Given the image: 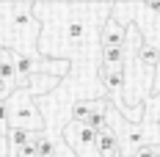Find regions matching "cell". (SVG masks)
I'll return each mask as SVG.
<instances>
[{"mask_svg":"<svg viewBox=\"0 0 160 157\" xmlns=\"http://www.w3.org/2000/svg\"><path fill=\"white\" fill-rule=\"evenodd\" d=\"M113 3H33L39 19V55L52 61H99V33Z\"/></svg>","mask_w":160,"mask_h":157,"instance_id":"6da1fadb","label":"cell"},{"mask_svg":"<svg viewBox=\"0 0 160 157\" xmlns=\"http://www.w3.org/2000/svg\"><path fill=\"white\" fill-rule=\"evenodd\" d=\"M42 25L33 17V3H0V47L39 58Z\"/></svg>","mask_w":160,"mask_h":157,"instance_id":"7a4b0ae2","label":"cell"},{"mask_svg":"<svg viewBox=\"0 0 160 157\" xmlns=\"http://www.w3.org/2000/svg\"><path fill=\"white\" fill-rule=\"evenodd\" d=\"M6 108H8V121H11V130H28V132H47V124H44V116L36 105L28 91L17 88L8 94L6 99Z\"/></svg>","mask_w":160,"mask_h":157,"instance_id":"3957f363","label":"cell"},{"mask_svg":"<svg viewBox=\"0 0 160 157\" xmlns=\"http://www.w3.org/2000/svg\"><path fill=\"white\" fill-rule=\"evenodd\" d=\"M61 141H64V146H66L75 157H99V149H97L99 132L91 130L88 124L69 121V124L61 130Z\"/></svg>","mask_w":160,"mask_h":157,"instance_id":"277c9868","label":"cell"},{"mask_svg":"<svg viewBox=\"0 0 160 157\" xmlns=\"http://www.w3.org/2000/svg\"><path fill=\"white\" fill-rule=\"evenodd\" d=\"M124 42H127V25H122L119 19L108 17L105 25H102V33H99V50L124 47Z\"/></svg>","mask_w":160,"mask_h":157,"instance_id":"5b68a950","label":"cell"},{"mask_svg":"<svg viewBox=\"0 0 160 157\" xmlns=\"http://www.w3.org/2000/svg\"><path fill=\"white\" fill-rule=\"evenodd\" d=\"M97 149H99V157H122V146H119V138L111 127H102L99 130V141H97Z\"/></svg>","mask_w":160,"mask_h":157,"instance_id":"8992f818","label":"cell"},{"mask_svg":"<svg viewBox=\"0 0 160 157\" xmlns=\"http://www.w3.org/2000/svg\"><path fill=\"white\" fill-rule=\"evenodd\" d=\"M144 121L160 124V88L146 96V102H144Z\"/></svg>","mask_w":160,"mask_h":157,"instance_id":"52a82bcc","label":"cell"},{"mask_svg":"<svg viewBox=\"0 0 160 157\" xmlns=\"http://www.w3.org/2000/svg\"><path fill=\"white\" fill-rule=\"evenodd\" d=\"M6 141H8V152L11 149H22V146H28L33 141V132H28V130H8Z\"/></svg>","mask_w":160,"mask_h":157,"instance_id":"ba28073f","label":"cell"},{"mask_svg":"<svg viewBox=\"0 0 160 157\" xmlns=\"http://www.w3.org/2000/svg\"><path fill=\"white\" fill-rule=\"evenodd\" d=\"M11 121H8V108H6V99H0V135H8Z\"/></svg>","mask_w":160,"mask_h":157,"instance_id":"9c48e42d","label":"cell"},{"mask_svg":"<svg viewBox=\"0 0 160 157\" xmlns=\"http://www.w3.org/2000/svg\"><path fill=\"white\" fill-rule=\"evenodd\" d=\"M130 157H158V155H155V146H144V149H138L135 155H130Z\"/></svg>","mask_w":160,"mask_h":157,"instance_id":"30bf717a","label":"cell"},{"mask_svg":"<svg viewBox=\"0 0 160 157\" xmlns=\"http://www.w3.org/2000/svg\"><path fill=\"white\" fill-rule=\"evenodd\" d=\"M0 157H8V141H6V135H0Z\"/></svg>","mask_w":160,"mask_h":157,"instance_id":"8fae6325","label":"cell"},{"mask_svg":"<svg viewBox=\"0 0 160 157\" xmlns=\"http://www.w3.org/2000/svg\"><path fill=\"white\" fill-rule=\"evenodd\" d=\"M160 88V61H158V69H155V88L152 91H158Z\"/></svg>","mask_w":160,"mask_h":157,"instance_id":"7c38bea8","label":"cell"}]
</instances>
